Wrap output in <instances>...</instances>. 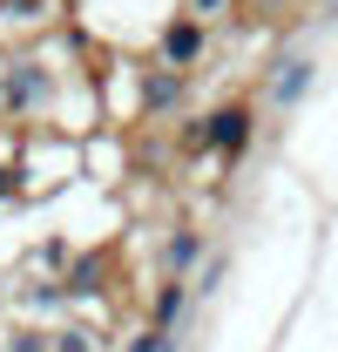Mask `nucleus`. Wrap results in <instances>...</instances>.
Instances as JSON below:
<instances>
[{
	"instance_id": "obj_9",
	"label": "nucleus",
	"mask_w": 338,
	"mask_h": 352,
	"mask_svg": "<svg viewBox=\"0 0 338 352\" xmlns=\"http://www.w3.org/2000/svg\"><path fill=\"white\" fill-rule=\"evenodd\" d=\"M7 352H54V332H34V325H21V332L7 339Z\"/></svg>"
},
{
	"instance_id": "obj_8",
	"label": "nucleus",
	"mask_w": 338,
	"mask_h": 352,
	"mask_svg": "<svg viewBox=\"0 0 338 352\" xmlns=\"http://www.w3.org/2000/svg\"><path fill=\"white\" fill-rule=\"evenodd\" d=\"M54 352H95V332L88 325H61L54 332Z\"/></svg>"
},
{
	"instance_id": "obj_10",
	"label": "nucleus",
	"mask_w": 338,
	"mask_h": 352,
	"mask_svg": "<svg viewBox=\"0 0 338 352\" xmlns=\"http://www.w3.org/2000/svg\"><path fill=\"white\" fill-rule=\"evenodd\" d=\"M223 7H230V0H190V14H196V21H210V14H223Z\"/></svg>"
},
{
	"instance_id": "obj_11",
	"label": "nucleus",
	"mask_w": 338,
	"mask_h": 352,
	"mask_svg": "<svg viewBox=\"0 0 338 352\" xmlns=\"http://www.w3.org/2000/svg\"><path fill=\"white\" fill-rule=\"evenodd\" d=\"M0 197H14V176H7V170H0Z\"/></svg>"
},
{
	"instance_id": "obj_4",
	"label": "nucleus",
	"mask_w": 338,
	"mask_h": 352,
	"mask_svg": "<svg viewBox=\"0 0 338 352\" xmlns=\"http://www.w3.org/2000/svg\"><path fill=\"white\" fill-rule=\"evenodd\" d=\"M311 82H318V61L311 54H284L278 75H271V109H297L311 95Z\"/></svg>"
},
{
	"instance_id": "obj_7",
	"label": "nucleus",
	"mask_w": 338,
	"mask_h": 352,
	"mask_svg": "<svg viewBox=\"0 0 338 352\" xmlns=\"http://www.w3.org/2000/svg\"><path fill=\"white\" fill-rule=\"evenodd\" d=\"M183 88H190L183 68H149V82H142V109H149V116H163V109L183 102Z\"/></svg>"
},
{
	"instance_id": "obj_2",
	"label": "nucleus",
	"mask_w": 338,
	"mask_h": 352,
	"mask_svg": "<svg viewBox=\"0 0 338 352\" xmlns=\"http://www.w3.org/2000/svg\"><path fill=\"white\" fill-rule=\"evenodd\" d=\"M203 135H210L216 163L237 170V163L251 156V142H257V102H223V109H210V116H203Z\"/></svg>"
},
{
	"instance_id": "obj_5",
	"label": "nucleus",
	"mask_w": 338,
	"mask_h": 352,
	"mask_svg": "<svg viewBox=\"0 0 338 352\" xmlns=\"http://www.w3.org/2000/svg\"><path fill=\"white\" fill-rule=\"evenodd\" d=\"M203 258H210V237H203V230H169V244H163V271L169 278H190Z\"/></svg>"
},
{
	"instance_id": "obj_3",
	"label": "nucleus",
	"mask_w": 338,
	"mask_h": 352,
	"mask_svg": "<svg viewBox=\"0 0 338 352\" xmlns=\"http://www.w3.org/2000/svg\"><path fill=\"white\" fill-rule=\"evenodd\" d=\"M156 47H163V68H196L203 61V47H210V28L196 21V14H176V21H163V34H156Z\"/></svg>"
},
{
	"instance_id": "obj_1",
	"label": "nucleus",
	"mask_w": 338,
	"mask_h": 352,
	"mask_svg": "<svg viewBox=\"0 0 338 352\" xmlns=\"http://www.w3.org/2000/svg\"><path fill=\"white\" fill-rule=\"evenodd\" d=\"M47 102H54V75H47L34 54H14V61L0 68V109H7L14 122H27V116H41Z\"/></svg>"
},
{
	"instance_id": "obj_6",
	"label": "nucleus",
	"mask_w": 338,
	"mask_h": 352,
	"mask_svg": "<svg viewBox=\"0 0 338 352\" xmlns=\"http://www.w3.org/2000/svg\"><path fill=\"white\" fill-rule=\"evenodd\" d=\"M190 292H196L190 278H163V292H156V305H149V325L176 339V325H183V311H190Z\"/></svg>"
}]
</instances>
